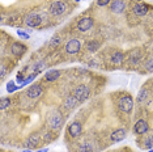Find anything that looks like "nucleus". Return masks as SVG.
I'll return each mask as SVG.
<instances>
[{"instance_id":"obj_1","label":"nucleus","mask_w":153,"mask_h":152,"mask_svg":"<svg viewBox=\"0 0 153 152\" xmlns=\"http://www.w3.org/2000/svg\"><path fill=\"white\" fill-rule=\"evenodd\" d=\"M118 105H119V109L122 112L130 113L132 110V108H134V100H132L131 96H123V97H120Z\"/></svg>"},{"instance_id":"obj_30","label":"nucleus","mask_w":153,"mask_h":152,"mask_svg":"<svg viewBox=\"0 0 153 152\" xmlns=\"http://www.w3.org/2000/svg\"><path fill=\"white\" fill-rule=\"evenodd\" d=\"M145 97H147V91H145V89H143V91L140 92V95H139V101H143Z\"/></svg>"},{"instance_id":"obj_9","label":"nucleus","mask_w":153,"mask_h":152,"mask_svg":"<svg viewBox=\"0 0 153 152\" xmlns=\"http://www.w3.org/2000/svg\"><path fill=\"white\" fill-rule=\"evenodd\" d=\"M93 24H94L93 19H90V17H84V19H81L79 21L77 29L80 30V32H88L90 28L93 26Z\"/></svg>"},{"instance_id":"obj_32","label":"nucleus","mask_w":153,"mask_h":152,"mask_svg":"<svg viewBox=\"0 0 153 152\" xmlns=\"http://www.w3.org/2000/svg\"><path fill=\"white\" fill-rule=\"evenodd\" d=\"M0 76H1V79H4V76H5V67H4V66H1V70H0Z\"/></svg>"},{"instance_id":"obj_22","label":"nucleus","mask_w":153,"mask_h":152,"mask_svg":"<svg viewBox=\"0 0 153 152\" xmlns=\"http://www.w3.org/2000/svg\"><path fill=\"white\" fill-rule=\"evenodd\" d=\"M140 58H141V55L139 54V50H137V51H136V55H135V53H132V54L130 55V62H131L132 64H136Z\"/></svg>"},{"instance_id":"obj_36","label":"nucleus","mask_w":153,"mask_h":152,"mask_svg":"<svg viewBox=\"0 0 153 152\" xmlns=\"http://www.w3.org/2000/svg\"><path fill=\"white\" fill-rule=\"evenodd\" d=\"M149 152H153V151H152V150H151V151H149Z\"/></svg>"},{"instance_id":"obj_24","label":"nucleus","mask_w":153,"mask_h":152,"mask_svg":"<svg viewBox=\"0 0 153 152\" xmlns=\"http://www.w3.org/2000/svg\"><path fill=\"white\" fill-rule=\"evenodd\" d=\"M80 152H93V147L89 143H84L80 147Z\"/></svg>"},{"instance_id":"obj_33","label":"nucleus","mask_w":153,"mask_h":152,"mask_svg":"<svg viewBox=\"0 0 153 152\" xmlns=\"http://www.w3.org/2000/svg\"><path fill=\"white\" fill-rule=\"evenodd\" d=\"M51 140H53V135L47 134V135H46V142H51Z\"/></svg>"},{"instance_id":"obj_7","label":"nucleus","mask_w":153,"mask_h":152,"mask_svg":"<svg viewBox=\"0 0 153 152\" xmlns=\"http://www.w3.org/2000/svg\"><path fill=\"white\" fill-rule=\"evenodd\" d=\"M80 49H81V43H80L79 39H71L65 45V51L68 54H76L80 51Z\"/></svg>"},{"instance_id":"obj_4","label":"nucleus","mask_w":153,"mask_h":152,"mask_svg":"<svg viewBox=\"0 0 153 152\" xmlns=\"http://www.w3.org/2000/svg\"><path fill=\"white\" fill-rule=\"evenodd\" d=\"M41 139H42V138H41L39 134L34 133L25 140V147L27 148V150H34V148H37L38 146H39Z\"/></svg>"},{"instance_id":"obj_6","label":"nucleus","mask_w":153,"mask_h":152,"mask_svg":"<svg viewBox=\"0 0 153 152\" xmlns=\"http://www.w3.org/2000/svg\"><path fill=\"white\" fill-rule=\"evenodd\" d=\"M65 4L63 1H54L50 7V13L54 16H59V15H63L65 12Z\"/></svg>"},{"instance_id":"obj_34","label":"nucleus","mask_w":153,"mask_h":152,"mask_svg":"<svg viewBox=\"0 0 153 152\" xmlns=\"http://www.w3.org/2000/svg\"><path fill=\"white\" fill-rule=\"evenodd\" d=\"M38 152H47V148H45V150H41V151H38Z\"/></svg>"},{"instance_id":"obj_10","label":"nucleus","mask_w":153,"mask_h":152,"mask_svg":"<svg viewBox=\"0 0 153 152\" xmlns=\"http://www.w3.org/2000/svg\"><path fill=\"white\" fill-rule=\"evenodd\" d=\"M11 53L15 55V57H22V55L26 53V46L21 42H15L11 46Z\"/></svg>"},{"instance_id":"obj_35","label":"nucleus","mask_w":153,"mask_h":152,"mask_svg":"<svg viewBox=\"0 0 153 152\" xmlns=\"http://www.w3.org/2000/svg\"><path fill=\"white\" fill-rule=\"evenodd\" d=\"M24 152H32V151H30V150H27V151H24Z\"/></svg>"},{"instance_id":"obj_28","label":"nucleus","mask_w":153,"mask_h":152,"mask_svg":"<svg viewBox=\"0 0 153 152\" xmlns=\"http://www.w3.org/2000/svg\"><path fill=\"white\" fill-rule=\"evenodd\" d=\"M17 88H19V87H15V85H13V83H8V87H7V91H8V92H13V91H16Z\"/></svg>"},{"instance_id":"obj_25","label":"nucleus","mask_w":153,"mask_h":152,"mask_svg":"<svg viewBox=\"0 0 153 152\" xmlns=\"http://www.w3.org/2000/svg\"><path fill=\"white\" fill-rule=\"evenodd\" d=\"M17 34H19V37H21L22 39H29V38H30V36L25 32V30H19V32H17Z\"/></svg>"},{"instance_id":"obj_31","label":"nucleus","mask_w":153,"mask_h":152,"mask_svg":"<svg viewBox=\"0 0 153 152\" xmlns=\"http://www.w3.org/2000/svg\"><path fill=\"white\" fill-rule=\"evenodd\" d=\"M43 67H45V64H43V63H37L36 66H34V70H36V72H38V71L42 70Z\"/></svg>"},{"instance_id":"obj_20","label":"nucleus","mask_w":153,"mask_h":152,"mask_svg":"<svg viewBox=\"0 0 153 152\" xmlns=\"http://www.w3.org/2000/svg\"><path fill=\"white\" fill-rule=\"evenodd\" d=\"M76 101H77V100H76L75 96H68L67 100H65V102H64V106L67 109H71V108H74V106H75Z\"/></svg>"},{"instance_id":"obj_3","label":"nucleus","mask_w":153,"mask_h":152,"mask_svg":"<svg viewBox=\"0 0 153 152\" xmlns=\"http://www.w3.org/2000/svg\"><path fill=\"white\" fill-rule=\"evenodd\" d=\"M89 95H90V91H89V88L86 87V85H79V87L76 88L74 96L76 97L77 101L82 102V101H85V100L89 97Z\"/></svg>"},{"instance_id":"obj_5","label":"nucleus","mask_w":153,"mask_h":152,"mask_svg":"<svg viewBox=\"0 0 153 152\" xmlns=\"http://www.w3.org/2000/svg\"><path fill=\"white\" fill-rule=\"evenodd\" d=\"M48 123H50V126L53 130H59L62 127V123H63L62 115L58 112H54L50 115V118H48Z\"/></svg>"},{"instance_id":"obj_14","label":"nucleus","mask_w":153,"mask_h":152,"mask_svg":"<svg viewBox=\"0 0 153 152\" xmlns=\"http://www.w3.org/2000/svg\"><path fill=\"white\" fill-rule=\"evenodd\" d=\"M134 13L137 16H145L148 13V7L144 3H136L134 7Z\"/></svg>"},{"instance_id":"obj_18","label":"nucleus","mask_w":153,"mask_h":152,"mask_svg":"<svg viewBox=\"0 0 153 152\" xmlns=\"http://www.w3.org/2000/svg\"><path fill=\"white\" fill-rule=\"evenodd\" d=\"M60 43H62V37L59 36V34H55V36L50 39V47H53V49L58 47Z\"/></svg>"},{"instance_id":"obj_15","label":"nucleus","mask_w":153,"mask_h":152,"mask_svg":"<svg viewBox=\"0 0 153 152\" xmlns=\"http://www.w3.org/2000/svg\"><path fill=\"white\" fill-rule=\"evenodd\" d=\"M124 138H126V130L124 129H118V130H115L113 134H111L110 139L113 142H120V140H123Z\"/></svg>"},{"instance_id":"obj_8","label":"nucleus","mask_w":153,"mask_h":152,"mask_svg":"<svg viewBox=\"0 0 153 152\" xmlns=\"http://www.w3.org/2000/svg\"><path fill=\"white\" fill-rule=\"evenodd\" d=\"M148 123H147V121H144V119H139L136 123H135V126H134V133L136 134V135H143V134H145L148 131Z\"/></svg>"},{"instance_id":"obj_13","label":"nucleus","mask_w":153,"mask_h":152,"mask_svg":"<svg viewBox=\"0 0 153 152\" xmlns=\"http://www.w3.org/2000/svg\"><path fill=\"white\" fill-rule=\"evenodd\" d=\"M126 8V4H124L123 0H114L111 3V11L114 13H122Z\"/></svg>"},{"instance_id":"obj_12","label":"nucleus","mask_w":153,"mask_h":152,"mask_svg":"<svg viewBox=\"0 0 153 152\" xmlns=\"http://www.w3.org/2000/svg\"><path fill=\"white\" fill-rule=\"evenodd\" d=\"M81 130H82V126H81V123H79V122H72L71 125L68 126V133H69V135L71 136H79L80 134H81Z\"/></svg>"},{"instance_id":"obj_16","label":"nucleus","mask_w":153,"mask_h":152,"mask_svg":"<svg viewBox=\"0 0 153 152\" xmlns=\"http://www.w3.org/2000/svg\"><path fill=\"white\" fill-rule=\"evenodd\" d=\"M59 76H60V71L59 70H51L45 75V79H46V81H55L56 79H59Z\"/></svg>"},{"instance_id":"obj_19","label":"nucleus","mask_w":153,"mask_h":152,"mask_svg":"<svg viewBox=\"0 0 153 152\" xmlns=\"http://www.w3.org/2000/svg\"><path fill=\"white\" fill-rule=\"evenodd\" d=\"M124 59V55L122 53H115L111 57V62H113L114 64H122V62Z\"/></svg>"},{"instance_id":"obj_23","label":"nucleus","mask_w":153,"mask_h":152,"mask_svg":"<svg viewBox=\"0 0 153 152\" xmlns=\"http://www.w3.org/2000/svg\"><path fill=\"white\" fill-rule=\"evenodd\" d=\"M9 105H11V100L9 98H1L0 100V109H7L9 108Z\"/></svg>"},{"instance_id":"obj_27","label":"nucleus","mask_w":153,"mask_h":152,"mask_svg":"<svg viewBox=\"0 0 153 152\" xmlns=\"http://www.w3.org/2000/svg\"><path fill=\"white\" fill-rule=\"evenodd\" d=\"M145 67H147L148 71H153V59H149L147 62V64H145Z\"/></svg>"},{"instance_id":"obj_11","label":"nucleus","mask_w":153,"mask_h":152,"mask_svg":"<svg viewBox=\"0 0 153 152\" xmlns=\"http://www.w3.org/2000/svg\"><path fill=\"white\" fill-rule=\"evenodd\" d=\"M42 92H43L42 85L41 84H34V85H32V87L27 89V96H29L30 98H37V97H39V96L42 95Z\"/></svg>"},{"instance_id":"obj_21","label":"nucleus","mask_w":153,"mask_h":152,"mask_svg":"<svg viewBox=\"0 0 153 152\" xmlns=\"http://www.w3.org/2000/svg\"><path fill=\"white\" fill-rule=\"evenodd\" d=\"M86 47H88V50L90 51V53H94V51L98 50L100 43L97 42V41H89V42L86 43Z\"/></svg>"},{"instance_id":"obj_29","label":"nucleus","mask_w":153,"mask_h":152,"mask_svg":"<svg viewBox=\"0 0 153 152\" xmlns=\"http://www.w3.org/2000/svg\"><path fill=\"white\" fill-rule=\"evenodd\" d=\"M145 146H147L148 148H152V147H153V136L148 138L147 142H145Z\"/></svg>"},{"instance_id":"obj_37","label":"nucleus","mask_w":153,"mask_h":152,"mask_svg":"<svg viewBox=\"0 0 153 152\" xmlns=\"http://www.w3.org/2000/svg\"><path fill=\"white\" fill-rule=\"evenodd\" d=\"M77 1H79V0H77Z\"/></svg>"},{"instance_id":"obj_26","label":"nucleus","mask_w":153,"mask_h":152,"mask_svg":"<svg viewBox=\"0 0 153 152\" xmlns=\"http://www.w3.org/2000/svg\"><path fill=\"white\" fill-rule=\"evenodd\" d=\"M97 4L100 7H105L107 4H110V0H97Z\"/></svg>"},{"instance_id":"obj_17","label":"nucleus","mask_w":153,"mask_h":152,"mask_svg":"<svg viewBox=\"0 0 153 152\" xmlns=\"http://www.w3.org/2000/svg\"><path fill=\"white\" fill-rule=\"evenodd\" d=\"M20 22H21V17L19 15H16V13H13V15H11L8 17V25L15 26V25H19Z\"/></svg>"},{"instance_id":"obj_2","label":"nucleus","mask_w":153,"mask_h":152,"mask_svg":"<svg viewBox=\"0 0 153 152\" xmlns=\"http://www.w3.org/2000/svg\"><path fill=\"white\" fill-rule=\"evenodd\" d=\"M25 24L29 28H37L42 24V16L38 13H29L25 19Z\"/></svg>"}]
</instances>
